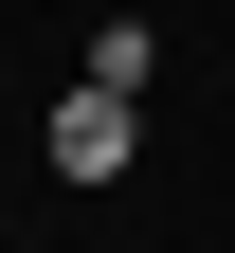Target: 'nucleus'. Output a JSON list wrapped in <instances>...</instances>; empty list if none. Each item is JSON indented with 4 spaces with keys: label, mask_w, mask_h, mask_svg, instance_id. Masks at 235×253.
Segmentation results:
<instances>
[{
    "label": "nucleus",
    "mask_w": 235,
    "mask_h": 253,
    "mask_svg": "<svg viewBox=\"0 0 235 253\" xmlns=\"http://www.w3.org/2000/svg\"><path fill=\"white\" fill-rule=\"evenodd\" d=\"M37 145H54V181H127V145H145V90H109V73H73Z\"/></svg>",
    "instance_id": "obj_1"
}]
</instances>
